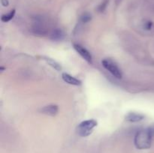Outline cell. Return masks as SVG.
<instances>
[{"instance_id": "1", "label": "cell", "mask_w": 154, "mask_h": 153, "mask_svg": "<svg viewBox=\"0 0 154 153\" xmlns=\"http://www.w3.org/2000/svg\"><path fill=\"white\" fill-rule=\"evenodd\" d=\"M154 136V128L144 129L135 134L134 142L138 149H147L151 146L152 140Z\"/></svg>"}, {"instance_id": "2", "label": "cell", "mask_w": 154, "mask_h": 153, "mask_svg": "<svg viewBox=\"0 0 154 153\" xmlns=\"http://www.w3.org/2000/svg\"><path fill=\"white\" fill-rule=\"evenodd\" d=\"M96 125H97V122L96 120H86L78 124V126L77 127V133L79 136L85 137V136L91 134L93 128Z\"/></svg>"}, {"instance_id": "3", "label": "cell", "mask_w": 154, "mask_h": 153, "mask_svg": "<svg viewBox=\"0 0 154 153\" xmlns=\"http://www.w3.org/2000/svg\"><path fill=\"white\" fill-rule=\"evenodd\" d=\"M102 65L103 67L106 69L107 70L110 72L111 74L114 76H115L116 78H118L120 79L123 76V74H122L121 70L119 68L118 66L117 65L115 62L112 61L111 59H104L102 62Z\"/></svg>"}, {"instance_id": "4", "label": "cell", "mask_w": 154, "mask_h": 153, "mask_svg": "<svg viewBox=\"0 0 154 153\" xmlns=\"http://www.w3.org/2000/svg\"><path fill=\"white\" fill-rule=\"evenodd\" d=\"M73 46L74 48H75V50L77 51V52H78V54H79L84 60H86L87 62L91 64L92 61H93L92 56L91 54H90V52H89L85 47H84V46H81V45L78 44H74Z\"/></svg>"}, {"instance_id": "5", "label": "cell", "mask_w": 154, "mask_h": 153, "mask_svg": "<svg viewBox=\"0 0 154 153\" xmlns=\"http://www.w3.org/2000/svg\"><path fill=\"white\" fill-rule=\"evenodd\" d=\"M58 106H57V105L51 104L44 106L43 108L41 109L40 112H42V113L45 114V115L54 116H55L56 114L58 112Z\"/></svg>"}, {"instance_id": "6", "label": "cell", "mask_w": 154, "mask_h": 153, "mask_svg": "<svg viewBox=\"0 0 154 153\" xmlns=\"http://www.w3.org/2000/svg\"><path fill=\"white\" fill-rule=\"evenodd\" d=\"M62 77H63V80L67 83L70 84V85L73 86H80L81 84V81L79 80L77 78L74 77L72 75L69 74L63 73L62 74Z\"/></svg>"}, {"instance_id": "7", "label": "cell", "mask_w": 154, "mask_h": 153, "mask_svg": "<svg viewBox=\"0 0 154 153\" xmlns=\"http://www.w3.org/2000/svg\"><path fill=\"white\" fill-rule=\"evenodd\" d=\"M144 118V116L137 112H129L126 116V120L130 122H137Z\"/></svg>"}, {"instance_id": "8", "label": "cell", "mask_w": 154, "mask_h": 153, "mask_svg": "<svg viewBox=\"0 0 154 153\" xmlns=\"http://www.w3.org/2000/svg\"><path fill=\"white\" fill-rule=\"evenodd\" d=\"M65 34L60 28H56L51 34V39L53 40H61L64 38Z\"/></svg>"}, {"instance_id": "9", "label": "cell", "mask_w": 154, "mask_h": 153, "mask_svg": "<svg viewBox=\"0 0 154 153\" xmlns=\"http://www.w3.org/2000/svg\"><path fill=\"white\" fill-rule=\"evenodd\" d=\"M43 58H44V59H45V61L48 63V64H50V65H51V67L54 68V69H56L57 70H61L62 68L58 62H57L56 61H54V60L52 59V58H48V57H43Z\"/></svg>"}, {"instance_id": "10", "label": "cell", "mask_w": 154, "mask_h": 153, "mask_svg": "<svg viewBox=\"0 0 154 153\" xmlns=\"http://www.w3.org/2000/svg\"><path fill=\"white\" fill-rule=\"evenodd\" d=\"M14 14H15V10H11L9 13L6 14H3L2 16V17H1L2 21V22H8V21H10L14 17Z\"/></svg>"}, {"instance_id": "11", "label": "cell", "mask_w": 154, "mask_h": 153, "mask_svg": "<svg viewBox=\"0 0 154 153\" xmlns=\"http://www.w3.org/2000/svg\"><path fill=\"white\" fill-rule=\"evenodd\" d=\"M92 17L91 15L89 14H84L82 16H81V20L83 22H88L89 21L91 20Z\"/></svg>"}, {"instance_id": "12", "label": "cell", "mask_w": 154, "mask_h": 153, "mask_svg": "<svg viewBox=\"0 0 154 153\" xmlns=\"http://www.w3.org/2000/svg\"><path fill=\"white\" fill-rule=\"evenodd\" d=\"M108 0H105V1H104L102 3V4H101V5L99 7V11H100V12L104 11V10H105V8H106L107 4H108Z\"/></svg>"}, {"instance_id": "13", "label": "cell", "mask_w": 154, "mask_h": 153, "mask_svg": "<svg viewBox=\"0 0 154 153\" xmlns=\"http://www.w3.org/2000/svg\"><path fill=\"white\" fill-rule=\"evenodd\" d=\"M152 26H153V23H152L151 22H150V21H149V22H145V24H144V28H145V29L150 30V29H151Z\"/></svg>"}, {"instance_id": "14", "label": "cell", "mask_w": 154, "mask_h": 153, "mask_svg": "<svg viewBox=\"0 0 154 153\" xmlns=\"http://www.w3.org/2000/svg\"><path fill=\"white\" fill-rule=\"evenodd\" d=\"M1 2H2V4L3 6H5V7L8 6L9 4L8 0H1Z\"/></svg>"}]
</instances>
